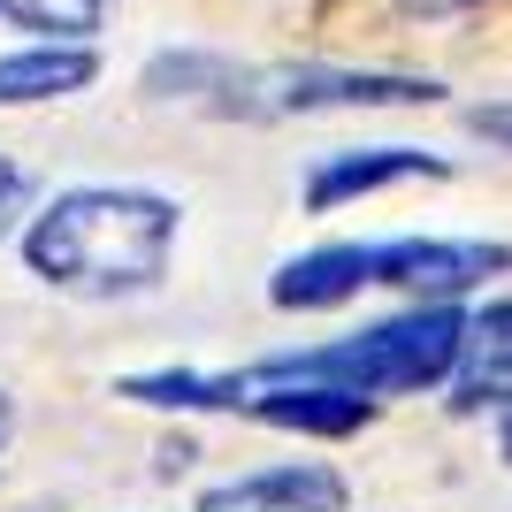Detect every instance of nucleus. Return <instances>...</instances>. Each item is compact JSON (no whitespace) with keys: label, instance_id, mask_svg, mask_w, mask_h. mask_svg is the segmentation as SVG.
<instances>
[{"label":"nucleus","instance_id":"nucleus-1","mask_svg":"<svg viewBox=\"0 0 512 512\" xmlns=\"http://www.w3.org/2000/svg\"><path fill=\"white\" fill-rule=\"evenodd\" d=\"M176 245V207L161 192H115V184H85L62 192L54 207L23 230V260L31 276L77 299H123V291H153Z\"/></svg>","mask_w":512,"mask_h":512},{"label":"nucleus","instance_id":"nucleus-2","mask_svg":"<svg viewBox=\"0 0 512 512\" xmlns=\"http://www.w3.org/2000/svg\"><path fill=\"white\" fill-rule=\"evenodd\" d=\"M459 344H467V314L451 299H428L413 314L383 321V329L260 360L253 375H314V383H344V390H360V398H406V390L444 383L451 367H459Z\"/></svg>","mask_w":512,"mask_h":512},{"label":"nucleus","instance_id":"nucleus-3","mask_svg":"<svg viewBox=\"0 0 512 512\" xmlns=\"http://www.w3.org/2000/svg\"><path fill=\"white\" fill-rule=\"evenodd\" d=\"M436 100L428 77H383V69H237L230 107L222 115H245V123H268V115H314V107H413Z\"/></svg>","mask_w":512,"mask_h":512},{"label":"nucleus","instance_id":"nucleus-4","mask_svg":"<svg viewBox=\"0 0 512 512\" xmlns=\"http://www.w3.org/2000/svg\"><path fill=\"white\" fill-rule=\"evenodd\" d=\"M505 260H512L505 245H474V237H390V245H375V283H398V291H413L428 306V299L474 291Z\"/></svg>","mask_w":512,"mask_h":512},{"label":"nucleus","instance_id":"nucleus-5","mask_svg":"<svg viewBox=\"0 0 512 512\" xmlns=\"http://www.w3.org/2000/svg\"><path fill=\"white\" fill-rule=\"evenodd\" d=\"M199 512H344V474L329 467H268V474H237L214 482L199 497Z\"/></svg>","mask_w":512,"mask_h":512},{"label":"nucleus","instance_id":"nucleus-6","mask_svg":"<svg viewBox=\"0 0 512 512\" xmlns=\"http://www.w3.org/2000/svg\"><path fill=\"white\" fill-rule=\"evenodd\" d=\"M406 176H444L436 153H413V146H367V153H337V161H321L314 184H306V207L329 214L344 199L360 192H383V184H406Z\"/></svg>","mask_w":512,"mask_h":512},{"label":"nucleus","instance_id":"nucleus-7","mask_svg":"<svg viewBox=\"0 0 512 512\" xmlns=\"http://www.w3.org/2000/svg\"><path fill=\"white\" fill-rule=\"evenodd\" d=\"M459 398L451 413H482V406H512V299L505 306H482L467 314V344H459Z\"/></svg>","mask_w":512,"mask_h":512},{"label":"nucleus","instance_id":"nucleus-8","mask_svg":"<svg viewBox=\"0 0 512 512\" xmlns=\"http://www.w3.org/2000/svg\"><path fill=\"white\" fill-rule=\"evenodd\" d=\"M375 283V245H321V253L291 260V268H276V283H268V299L276 306H344L352 291H367Z\"/></svg>","mask_w":512,"mask_h":512},{"label":"nucleus","instance_id":"nucleus-9","mask_svg":"<svg viewBox=\"0 0 512 512\" xmlns=\"http://www.w3.org/2000/svg\"><path fill=\"white\" fill-rule=\"evenodd\" d=\"M100 77L85 39H46L31 54H8L0 62V107H31V100H69V92H85Z\"/></svg>","mask_w":512,"mask_h":512},{"label":"nucleus","instance_id":"nucleus-10","mask_svg":"<svg viewBox=\"0 0 512 512\" xmlns=\"http://www.w3.org/2000/svg\"><path fill=\"white\" fill-rule=\"evenodd\" d=\"M107 8L115 0H0V16H16L23 31H46V39H92Z\"/></svg>","mask_w":512,"mask_h":512},{"label":"nucleus","instance_id":"nucleus-11","mask_svg":"<svg viewBox=\"0 0 512 512\" xmlns=\"http://www.w3.org/2000/svg\"><path fill=\"white\" fill-rule=\"evenodd\" d=\"M467 123L482 130V138H497V146H512V107H474Z\"/></svg>","mask_w":512,"mask_h":512},{"label":"nucleus","instance_id":"nucleus-12","mask_svg":"<svg viewBox=\"0 0 512 512\" xmlns=\"http://www.w3.org/2000/svg\"><path fill=\"white\" fill-rule=\"evenodd\" d=\"M398 8H413V16H459V8H474V0H398Z\"/></svg>","mask_w":512,"mask_h":512},{"label":"nucleus","instance_id":"nucleus-13","mask_svg":"<svg viewBox=\"0 0 512 512\" xmlns=\"http://www.w3.org/2000/svg\"><path fill=\"white\" fill-rule=\"evenodd\" d=\"M497 451H505V467H512V406H505V428H497Z\"/></svg>","mask_w":512,"mask_h":512},{"label":"nucleus","instance_id":"nucleus-14","mask_svg":"<svg viewBox=\"0 0 512 512\" xmlns=\"http://www.w3.org/2000/svg\"><path fill=\"white\" fill-rule=\"evenodd\" d=\"M0 444H8V398H0Z\"/></svg>","mask_w":512,"mask_h":512}]
</instances>
